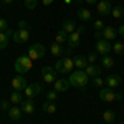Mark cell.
Listing matches in <instances>:
<instances>
[{"label":"cell","instance_id":"1","mask_svg":"<svg viewBox=\"0 0 124 124\" xmlns=\"http://www.w3.org/2000/svg\"><path fill=\"white\" fill-rule=\"evenodd\" d=\"M71 76L68 78V81H70V85L78 88V89H85L88 83H89V76L85 73V70H76V71H71L70 73Z\"/></svg>","mask_w":124,"mask_h":124},{"label":"cell","instance_id":"2","mask_svg":"<svg viewBox=\"0 0 124 124\" xmlns=\"http://www.w3.org/2000/svg\"><path fill=\"white\" fill-rule=\"evenodd\" d=\"M31 61H33V60H31L28 55H22V56L17 58L13 68H15V71H17L18 75H27V73L31 71V68H33V63H31Z\"/></svg>","mask_w":124,"mask_h":124},{"label":"cell","instance_id":"3","mask_svg":"<svg viewBox=\"0 0 124 124\" xmlns=\"http://www.w3.org/2000/svg\"><path fill=\"white\" fill-rule=\"evenodd\" d=\"M73 68H75V61L71 58H63V60L58 58V61L55 63V70L61 75H70L73 71Z\"/></svg>","mask_w":124,"mask_h":124},{"label":"cell","instance_id":"4","mask_svg":"<svg viewBox=\"0 0 124 124\" xmlns=\"http://www.w3.org/2000/svg\"><path fill=\"white\" fill-rule=\"evenodd\" d=\"M99 98L103 101H106V103H113V101H121L123 99V94L114 93L111 88H101L99 89Z\"/></svg>","mask_w":124,"mask_h":124},{"label":"cell","instance_id":"5","mask_svg":"<svg viewBox=\"0 0 124 124\" xmlns=\"http://www.w3.org/2000/svg\"><path fill=\"white\" fill-rule=\"evenodd\" d=\"M56 70H55V66H50V65H46V66L41 68V78H43V81L46 83V85H51V83H55L56 81Z\"/></svg>","mask_w":124,"mask_h":124},{"label":"cell","instance_id":"6","mask_svg":"<svg viewBox=\"0 0 124 124\" xmlns=\"http://www.w3.org/2000/svg\"><path fill=\"white\" fill-rule=\"evenodd\" d=\"M28 56L33 60V61H37V60H41V58L45 56V46L43 45H40V43H35V45H31L28 48Z\"/></svg>","mask_w":124,"mask_h":124},{"label":"cell","instance_id":"7","mask_svg":"<svg viewBox=\"0 0 124 124\" xmlns=\"http://www.w3.org/2000/svg\"><path fill=\"white\" fill-rule=\"evenodd\" d=\"M111 50H113V46H111V43H109L108 40H104V38H98L96 40V51H98L99 55L106 56V55L111 53Z\"/></svg>","mask_w":124,"mask_h":124},{"label":"cell","instance_id":"8","mask_svg":"<svg viewBox=\"0 0 124 124\" xmlns=\"http://www.w3.org/2000/svg\"><path fill=\"white\" fill-rule=\"evenodd\" d=\"M41 93V85L38 83H31V85H27V88L23 89V94L27 96V98H35V96H38Z\"/></svg>","mask_w":124,"mask_h":124},{"label":"cell","instance_id":"9","mask_svg":"<svg viewBox=\"0 0 124 124\" xmlns=\"http://www.w3.org/2000/svg\"><path fill=\"white\" fill-rule=\"evenodd\" d=\"M13 41L15 43H27L30 38V30H23V28H18L17 31H13Z\"/></svg>","mask_w":124,"mask_h":124},{"label":"cell","instance_id":"10","mask_svg":"<svg viewBox=\"0 0 124 124\" xmlns=\"http://www.w3.org/2000/svg\"><path fill=\"white\" fill-rule=\"evenodd\" d=\"M10 85H12L13 91H23L27 88V79H25V76H15Z\"/></svg>","mask_w":124,"mask_h":124},{"label":"cell","instance_id":"11","mask_svg":"<svg viewBox=\"0 0 124 124\" xmlns=\"http://www.w3.org/2000/svg\"><path fill=\"white\" fill-rule=\"evenodd\" d=\"M111 10H113L111 2H106V0H98V13H99V15H103V17L111 15Z\"/></svg>","mask_w":124,"mask_h":124},{"label":"cell","instance_id":"12","mask_svg":"<svg viewBox=\"0 0 124 124\" xmlns=\"http://www.w3.org/2000/svg\"><path fill=\"white\" fill-rule=\"evenodd\" d=\"M66 41H68V48H71V50L78 48V46H79V41H81V33H78V31L70 33Z\"/></svg>","mask_w":124,"mask_h":124},{"label":"cell","instance_id":"13","mask_svg":"<svg viewBox=\"0 0 124 124\" xmlns=\"http://www.w3.org/2000/svg\"><path fill=\"white\" fill-rule=\"evenodd\" d=\"M70 81L68 79H63V78H56V81L53 83V89L58 91V93H63V91H68L70 89Z\"/></svg>","mask_w":124,"mask_h":124},{"label":"cell","instance_id":"14","mask_svg":"<svg viewBox=\"0 0 124 124\" xmlns=\"http://www.w3.org/2000/svg\"><path fill=\"white\" fill-rule=\"evenodd\" d=\"M22 111H23V114H33L35 113V104H33V99L31 98H27V99H23L22 101Z\"/></svg>","mask_w":124,"mask_h":124},{"label":"cell","instance_id":"15","mask_svg":"<svg viewBox=\"0 0 124 124\" xmlns=\"http://www.w3.org/2000/svg\"><path fill=\"white\" fill-rule=\"evenodd\" d=\"M104 83L108 85V88H111V89H116L117 86L121 85V76H119V75H109V76H106Z\"/></svg>","mask_w":124,"mask_h":124},{"label":"cell","instance_id":"16","mask_svg":"<svg viewBox=\"0 0 124 124\" xmlns=\"http://www.w3.org/2000/svg\"><path fill=\"white\" fill-rule=\"evenodd\" d=\"M117 37V30L113 28V27H104L103 31H101V38L108 40V41H111V40H114Z\"/></svg>","mask_w":124,"mask_h":124},{"label":"cell","instance_id":"17","mask_svg":"<svg viewBox=\"0 0 124 124\" xmlns=\"http://www.w3.org/2000/svg\"><path fill=\"white\" fill-rule=\"evenodd\" d=\"M22 114H23V111H22V108L17 106V104H13L8 109V117L12 121H20V119H22Z\"/></svg>","mask_w":124,"mask_h":124},{"label":"cell","instance_id":"18","mask_svg":"<svg viewBox=\"0 0 124 124\" xmlns=\"http://www.w3.org/2000/svg\"><path fill=\"white\" fill-rule=\"evenodd\" d=\"M10 37H13V31L12 30H7V31H0V50H5L8 46V40Z\"/></svg>","mask_w":124,"mask_h":124},{"label":"cell","instance_id":"19","mask_svg":"<svg viewBox=\"0 0 124 124\" xmlns=\"http://www.w3.org/2000/svg\"><path fill=\"white\" fill-rule=\"evenodd\" d=\"M85 73L89 78L101 76V66H98V65H88V66L85 68Z\"/></svg>","mask_w":124,"mask_h":124},{"label":"cell","instance_id":"20","mask_svg":"<svg viewBox=\"0 0 124 124\" xmlns=\"http://www.w3.org/2000/svg\"><path fill=\"white\" fill-rule=\"evenodd\" d=\"M61 30H65L68 35H70V33L76 31V25H75V22H73V20L66 18V20H63V23H61Z\"/></svg>","mask_w":124,"mask_h":124},{"label":"cell","instance_id":"21","mask_svg":"<svg viewBox=\"0 0 124 124\" xmlns=\"http://www.w3.org/2000/svg\"><path fill=\"white\" fill-rule=\"evenodd\" d=\"M22 101H23V94H22V91H12V94H10V103H12V104L20 106V104H22Z\"/></svg>","mask_w":124,"mask_h":124},{"label":"cell","instance_id":"22","mask_svg":"<svg viewBox=\"0 0 124 124\" xmlns=\"http://www.w3.org/2000/svg\"><path fill=\"white\" fill-rule=\"evenodd\" d=\"M78 18L81 20L83 23L89 22V20H91V10H88V8H79V10H78Z\"/></svg>","mask_w":124,"mask_h":124},{"label":"cell","instance_id":"23","mask_svg":"<svg viewBox=\"0 0 124 124\" xmlns=\"http://www.w3.org/2000/svg\"><path fill=\"white\" fill-rule=\"evenodd\" d=\"M50 53H51L53 56H61V55L65 53V48L61 46L60 43H53V45L50 46Z\"/></svg>","mask_w":124,"mask_h":124},{"label":"cell","instance_id":"24","mask_svg":"<svg viewBox=\"0 0 124 124\" xmlns=\"http://www.w3.org/2000/svg\"><path fill=\"white\" fill-rule=\"evenodd\" d=\"M41 108H43V111L48 113V114H55V113H56V106H55L53 101H45V103L41 104Z\"/></svg>","mask_w":124,"mask_h":124},{"label":"cell","instance_id":"25","mask_svg":"<svg viewBox=\"0 0 124 124\" xmlns=\"http://www.w3.org/2000/svg\"><path fill=\"white\" fill-rule=\"evenodd\" d=\"M73 61H75V66H76L78 70H85V68L88 66V60H86L85 56H81V55H78Z\"/></svg>","mask_w":124,"mask_h":124},{"label":"cell","instance_id":"26","mask_svg":"<svg viewBox=\"0 0 124 124\" xmlns=\"http://www.w3.org/2000/svg\"><path fill=\"white\" fill-rule=\"evenodd\" d=\"M111 15H113L114 18H123V17H124V8H123V7H113Z\"/></svg>","mask_w":124,"mask_h":124},{"label":"cell","instance_id":"27","mask_svg":"<svg viewBox=\"0 0 124 124\" xmlns=\"http://www.w3.org/2000/svg\"><path fill=\"white\" fill-rule=\"evenodd\" d=\"M55 38H56V43H60V45H61L63 41H66V40H68V33L65 31V30H60V31L56 33V37H55Z\"/></svg>","mask_w":124,"mask_h":124},{"label":"cell","instance_id":"28","mask_svg":"<svg viewBox=\"0 0 124 124\" xmlns=\"http://www.w3.org/2000/svg\"><path fill=\"white\" fill-rule=\"evenodd\" d=\"M103 68H113L114 66V60L109 56V55H106V56H103Z\"/></svg>","mask_w":124,"mask_h":124},{"label":"cell","instance_id":"29","mask_svg":"<svg viewBox=\"0 0 124 124\" xmlns=\"http://www.w3.org/2000/svg\"><path fill=\"white\" fill-rule=\"evenodd\" d=\"M113 51H114L116 55H123L124 53V43L123 41H116L114 45H113Z\"/></svg>","mask_w":124,"mask_h":124},{"label":"cell","instance_id":"30","mask_svg":"<svg viewBox=\"0 0 124 124\" xmlns=\"http://www.w3.org/2000/svg\"><path fill=\"white\" fill-rule=\"evenodd\" d=\"M114 117H116V114L113 111H104V113H103V119H104L106 123H113Z\"/></svg>","mask_w":124,"mask_h":124},{"label":"cell","instance_id":"31","mask_svg":"<svg viewBox=\"0 0 124 124\" xmlns=\"http://www.w3.org/2000/svg\"><path fill=\"white\" fill-rule=\"evenodd\" d=\"M23 2H25V7L28 10H35L38 5V0H23Z\"/></svg>","mask_w":124,"mask_h":124},{"label":"cell","instance_id":"32","mask_svg":"<svg viewBox=\"0 0 124 124\" xmlns=\"http://www.w3.org/2000/svg\"><path fill=\"white\" fill-rule=\"evenodd\" d=\"M12 106L13 104H12L10 101H7V99H2V101H0V109H2V111H7V113H8V109Z\"/></svg>","mask_w":124,"mask_h":124},{"label":"cell","instance_id":"33","mask_svg":"<svg viewBox=\"0 0 124 124\" xmlns=\"http://www.w3.org/2000/svg\"><path fill=\"white\" fill-rule=\"evenodd\" d=\"M56 98H58V91H55V89H51V91H48L46 93V101H56Z\"/></svg>","mask_w":124,"mask_h":124},{"label":"cell","instance_id":"34","mask_svg":"<svg viewBox=\"0 0 124 124\" xmlns=\"http://www.w3.org/2000/svg\"><path fill=\"white\" fill-rule=\"evenodd\" d=\"M104 27H106V25H104V22H103V20H96L94 23H93V28H94L96 31H103Z\"/></svg>","mask_w":124,"mask_h":124},{"label":"cell","instance_id":"35","mask_svg":"<svg viewBox=\"0 0 124 124\" xmlns=\"http://www.w3.org/2000/svg\"><path fill=\"white\" fill-rule=\"evenodd\" d=\"M86 60H88V65H94V63H96V60H98V55H96L94 51H93V53H88Z\"/></svg>","mask_w":124,"mask_h":124},{"label":"cell","instance_id":"36","mask_svg":"<svg viewBox=\"0 0 124 124\" xmlns=\"http://www.w3.org/2000/svg\"><path fill=\"white\" fill-rule=\"evenodd\" d=\"M93 85L98 86V88H103V85H104V79H103L101 76H96V78H93Z\"/></svg>","mask_w":124,"mask_h":124},{"label":"cell","instance_id":"37","mask_svg":"<svg viewBox=\"0 0 124 124\" xmlns=\"http://www.w3.org/2000/svg\"><path fill=\"white\" fill-rule=\"evenodd\" d=\"M8 30V22L5 18H0V31H7Z\"/></svg>","mask_w":124,"mask_h":124},{"label":"cell","instance_id":"38","mask_svg":"<svg viewBox=\"0 0 124 124\" xmlns=\"http://www.w3.org/2000/svg\"><path fill=\"white\" fill-rule=\"evenodd\" d=\"M18 28H23V30H28V23L25 20H20L18 22Z\"/></svg>","mask_w":124,"mask_h":124},{"label":"cell","instance_id":"39","mask_svg":"<svg viewBox=\"0 0 124 124\" xmlns=\"http://www.w3.org/2000/svg\"><path fill=\"white\" fill-rule=\"evenodd\" d=\"M117 35H121V37H124V23L117 28Z\"/></svg>","mask_w":124,"mask_h":124},{"label":"cell","instance_id":"40","mask_svg":"<svg viewBox=\"0 0 124 124\" xmlns=\"http://www.w3.org/2000/svg\"><path fill=\"white\" fill-rule=\"evenodd\" d=\"M53 3V0H43V5H51Z\"/></svg>","mask_w":124,"mask_h":124},{"label":"cell","instance_id":"41","mask_svg":"<svg viewBox=\"0 0 124 124\" xmlns=\"http://www.w3.org/2000/svg\"><path fill=\"white\" fill-rule=\"evenodd\" d=\"M86 3H89V5H93V3H98V0H85Z\"/></svg>","mask_w":124,"mask_h":124},{"label":"cell","instance_id":"42","mask_svg":"<svg viewBox=\"0 0 124 124\" xmlns=\"http://www.w3.org/2000/svg\"><path fill=\"white\" fill-rule=\"evenodd\" d=\"M76 31H78V33H83V31H85V25H81V27H79Z\"/></svg>","mask_w":124,"mask_h":124},{"label":"cell","instance_id":"43","mask_svg":"<svg viewBox=\"0 0 124 124\" xmlns=\"http://www.w3.org/2000/svg\"><path fill=\"white\" fill-rule=\"evenodd\" d=\"M3 2H5V3H12L13 0H3Z\"/></svg>","mask_w":124,"mask_h":124},{"label":"cell","instance_id":"44","mask_svg":"<svg viewBox=\"0 0 124 124\" xmlns=\"http://www.w3.org/2000/svg\"><path fill=\"white\" fill-rule=\"evenodd\" d=\"M65 2H66V3H70V0H65Z\"/></svg>","mask_w":124,"mask_h":124},{"label":"cell","instance_id":"45","mask_svg":"<svg viewBox=\"0 0 124 124\" xmlns=\"http://www.w3.org/2000/svg\"><path fill=\"white\" fill-rule=\"evenodd\" d=\"M106 2H113V0H106Z\"/></svg>","mask_w":124,"mask_h":124},{"label":"cell","instance_id":"46","mask_svg":"<svg viewBox=\"0 0 124 124\" xmlns=\"http://www.w3.org/2000/svg\"><path fill=\"white\" fill-rule=\"evenodd\" d=\"M121 124H124V121H123V123H121Z\"/></svg>","mask_w":124,"mask_h":124}]
</instances>
